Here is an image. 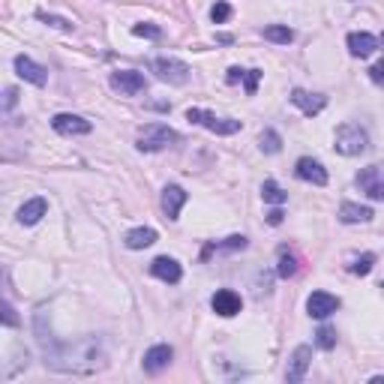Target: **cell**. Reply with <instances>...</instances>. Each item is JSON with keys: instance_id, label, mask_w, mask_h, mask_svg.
I'll list each match as a JSON object with an SVG mask.
<instances>
[{"instance_id": "cell-1", "label": "cell", "mask_w": 384, "mask_h": 384, "mask_svg": "<svg viewBox=\"0 0 384 384\" xmlns=\"http://www.w3.org/2000/svg\"><path fill=\"white\" fill-rule=\"evenodd\" d=\"M367 144H369V135L358 123H342L340 130H336V150H340L342 157H358V153L367 150Z\"/></svg>"}, {"instance_id": "cell-2", "label": "cell", "mask_w": 384, "mask_h": 384, "mask_svg": "<svg viewBox=\"0 0 384 384\" xmlns=\"http://www.w3.org/2000/svg\"><path fill=\"white\" fill-rule=\"evenodd\" d=\"M177 141V132L171 130V126H166V123H148L144 130L139 132V150H144V153H157V150H162V148H168V144H175Z\"/></svg>"}, {"instance_id": "cell-3", "label": "cell", "mask_w": 384, "mask_h": 384, "mask_svg": "<svg viewBox=\"0 0 384 384\" xmlns=\"http://www.w3.org/2000/svg\"><path fill=\"white\" fill-rule=\"evenodd\" d=\"M186 121L204 126V130L216 135H234L241 130V121H234V117H216L213 112H204V108H186Z\"/></svg>"}, {"instance_id": "cell-4", "label": "cell", "mask_w": 384, "mask_h": 384, "mask_svg": "<svg viewBox=\"0 0 384 384\" xmlns=\"http://www.w3.org/2000/svg\"><path fill=\"white\" fill-rule=\"evenodd\" d=\"M153 72H157L162 81H168V85H186L189 81V67L175 58H157L153 60Z\"/></svg>"}, {"instance_id": "cell-5", "label": "cell", "mask_w": 384, "mask_h": 384, "mask_svg": "<svg viewBox=\"0 0 384 384\" xmlns=\"http://www.w3.org/2000/svg\"><path fill=\"white\" fill-rule=\"evenodd\" d=\"M112 87L123 96H135L148 87V78L135 69H117V72H112Z\"/></svg>"}, {"instance_id": "cell-6", "label": "cell", "mask_w": 384, "mask_h": 384, "mask_svg": "<svg viewBox=\"0 0 384 384\" xmlns=\"http://www.w3.org/2000/svg\"><path fill=\"white\" fill-rule=\"evenodd\" d=\"M358 186L372 201H384V166H367L358 175Z\"/></svg>"}, {"instance_id": "cell-7", "label": "cell", "mask_w": 384, "mask_h": 384, "mask_svg": "<svg viewBox=\"0 0 384 384\" xmlns=\"http://www.w3.org/2000/svg\"><path fill=\"white\" fill-rule=\"evenodd\" d=\"M210 306H213V313H216V315L232 318V315L241 313L243 300H241V295H237V291H232V288H219L216 295L210 297Z\"/></svg>"}, {"instance_id": "cell-8", "label": "cell", "mask_w": 384, "mask_h": 384, "mask_svg": "<svg viewBox=\"0 0 384 384\" xmlns=\"http://www.w3.org/2000/svg\"><path fill=\"white\" fill-rule=\"evenodd\" d=\"M306 309H309V315H313V318H327V315H333L336 309H340V297L327 295V291H313L309 300H306Z\"/></svg>"}, {"instance_id": "cell-9", "label": "cell", "mask_w": 384, "mask_h": 384, "mask_svg": "<svg viewBox=\"0 0 384 384\" xmlns=\"http://www.w3.org/2000/svg\"><path fill=\"white\" fill-rule=\"evenodd\" d=\"M54 132H60V135H87L94 126H90V121H85V117H78V114H54Z\"/></svg>"}, {"instance_id": "cell-10", "label": "cell", "mask_w": 384, "mask_h": 384, "mask_svg": "<svg viewBox=\"0 0 384 384\" xmlns=\"http://www.w3.org/2000/svg\"><path fill=\"white\" fill-rule=\"evenodd\" d=\"M15 72L21 76L24 81H30V85H36V87H42L45 81H49V69L45 67H40V63H33L27 54H18L15 58Z\"/></svg>"}, {"instance_id": "cell-11", "label": "cell", "mask_w": 384, "mask_h": 384, "mask_svg": "<svg viewBox=\"0 0 384 384\" xmlns=\"http://www.w3.org/2000/svg\"><path fill=\"white\" fill-rule=\"evenodd\" d=\"M291 103H295L306 117H315L327 105V96L324 94H309V90L297 87V90H291Z\"/></svg>"}, {"instance_id": "cell-12", "label": "cell", "mask_w": 384, "mask_h": 384, "mask_svg": "<svg viewBox=\"0 0 384 384\" xmlns=\"http://www.w3.org/2000/svg\"><path fill=\"white\" fill-rule=\"evenodd\" d=\"M186 189H180V186H166L162 189V213H166V219H171V222H175V219L180 216V207L186 204Z\"/></svg>"}, {"instance_id": "cell-13", "label": "cell", "mask_w": 384, "mask_h": 384, "mask_svg": "<svg viewBox=\"0 0 384 384\" xmlns=\"http://www.w3.org/2000/svg\"><path fill=\"white\" fill-rule=\"evenodd\" d=\"M309 360H313V349H309V345H300V349L291 354V363H288L286 378H288L291 384L304 381V378H306V369H309Z\"/></svg>"}, {"instance_id": "cell-14", "label": "cell", "mask_w": 384, "mask_h": 384, "mask_svg": "<svg viewBox=\"0 0 384 384\" xmlns=\"http://www.w3.org/2000/svg\"><path fill=\"white\" fill-rule=\"evenodd\" d=\"M150 273L157 279H162V282H171V286H175V282H180V277H184L180 264L175 259H168V255H159V259L150 264Z\"/></svg>"}, {"instance_id": "cell-15", "label": "cell", "mask_w": 384, "mask_h": 384, "mask_svg": "<svg viewBox=\"0 0 384 384\" xmlns=\"http://www.w3.org/2000/svg\"><path fill=\"white\" fill-rule=\"evenodd\" d=\"M297 177L300 180H306V184H315V186H324L327 184V171L322 162H315V159H297Z\"/></svg>"}, {"instance_id": "cell-16", "label": "cell", "mask_w": 384, "mask_h": 384, "mask_svg": "<svg viewBox=\"0 0 384 384\" xmlns=\"http://www.w3.org/2000/svg\"><path fill=\"white\" fill-rule=\"evenodd\" d=\"M175 358V351H171V345H153V349L144 354V369L148 372H162Z\"/></svg>"}, {"instance_id": "cell-17", "label": "cell", "mask_w": 384, "mask_h": 384, "mask_svg": "<svg viewBox=\"0 0 384 384\" xmlns=\"http://www.w3.org/2000/svg\"><path fill=\"white\" fill-rule=\"evenodd\" d=\"M45 210H49V201H45L42 195L30 198L27 204H21V210H18V222H21V225H36L45 216Z\"/></svg>"}, {"instance_id": "cell-18", "label": "cell", "mask_w": 384, "mask_h": 384, "mask_svg": "<svg viewBox=\"0 0 384 384\" xmlns=\"http://www.w3.org/2000/svg\"><path fill=\"white\" fill-rule=\"evenodd\" d=\"M376 49H378L376 36H369V33H351L349 36V51L354 54V58H369Z\"/></svg>"}, {"instance_id": "cell-19", "label": "cell", "mask_w": 384, "mask_h": 384, "mask_svg": "<svg viewBox=\"0 0 384 384\" xmlns=\"http://www.w3.org/2000/svg\"><path fill=\"white\" fill-rule=\"evenodd\" d=\"M340 219L345 225H354V222H369L372 219V210L363 207V204H351V201H345L340 207Z\"/></svg>"}, {"instance_id": "cell-20", "label": "cell", "mask_w": 384, "mask_h": 384, "mask_svg": "<svg viewBox=\"0 0 384 384\" xmlns=\"http://www.w3.org/2000/svg\"><path fill=\"white\" fill-rule=\"evenodd\" d=\"M153 243H157V232H153V228H132V232L126 234V246H130V250H148Z\"/></svg>"}, {"instance_id": "cell-21", "label": "cell", "mask_w": 384, "mask_h": 384, "mask_svg": "<svg viewBox=\"0 0 384 384\" xmlns=\"http://www.w3.org/2000/svg\"><path fill=\"white\" fill-rule=\"evenodd\" d=\"M232 250H246V237L243 234H234V237H228V241H222V243H207L204 246V259H210L213 252H232Z\"/></svg>"}, {"instance_id": "cell-22", "label": "cell", "mask_w": 384, "mask_h": 384, "mask_svg": "<svg viewBox=\"0 0 384 384\" xmlns=\"http://www.w3.org/2000/svg\"><path fill=\"white\" fill-rule=\"evenodd\" d=\"M264 40H270V42H279V45H288L291 40H295V30L286 24H270V27H264Z\"/></svg>"}, {"instance_id": "cell-23", "label": "cell", "mask_w": 384, "mask_h": 384, "mask_svg": "<svg viewBox=\"0 0 384 384\" xmlns=\"http://www.w3.org/2000/svg\"><path fill=\"white\" fill-rule=\"evenodd\" d=\"M261 195H264V201H268V204H282V201L288 198V192L282 189V186L277 184V180H264Z\"/></svg>"}, {"instance_id": "cell-24", "label": "cell", "mask_w": 384, "mask_h": 384, "mask_svg": "<svg viewBox=\"0 0 384 384\" xmlns=\"http://www.w3.org/2000/svg\"><path fill=\"white\" fill-rule=\"evenodd\" d=\"M277 273H279L282 279H291V277H295V273H297V259H295V255L282 252V255H279V268H277Z\"/></svg>"}, {"instance_id": "cell-25", "label": "cell", "mask_w": 384, "mask_h": 384, "mask_svg": "<svg viewBox=\"0 0 384 384\" xmlns=\"http://www.w3.org/2000/svg\"><path fill=\"white\" fill-rule=\"evenodd\" d=\"M372 264H376V255L367 252V255H360V259H354V261L349 264V270L358 273V277H367V273L372 270Z\"/></svg>"}, {"instance_id": "cell-26", "label": "cell", "mask_w": 384, "mask_h": 384, "mask_svg": "<svg viewBox=\"0 0 384 384\" xmlns=\"http://www.w3.org/2000/svg\"><path fill=\"white\" fill-rule=\"evenodd\" d=\"M261 150L264 153H279L282 150V139L273 130H264L261 132Z\"/></svg>"}, {"instance_id": "cell-27", "label": "cell", "mask_w": 384, "mask_h": 384, "mask_svg": "<svg viewBox=\"0 0 384 384\" xmlns=\"http://www.w3.org/2000/svg\"><path fill=\"white\" fill-rule=\"evenodd\" d=\"M315 342H318V349L331 351L333 345H336V331H333V327H318V333H315Z\"/></svg>"}, {"instance_id": "cell-28", "label": "cell", "mask_w": 384, "mask_h": 384, "mask_svg": "<svg viewBox=\"0 0 384 384\" xmlns=\"http://www.w3.org/2000/svg\"><path fill=\"white\" fill-rule=\"evenodd\" d=\"M210 18H213L216 24L228 21V18H232V6H228L225 0H219V3H213V9H210Z\"/></svg>"}, {"instance_id": "cell-29", "label": "cell", "mask_w": 384, "mask_h": 384, "mask_svg": "<svg viewBox=\"0 0 384 384\" xmlns=\"http://www.w3.org/2000/svg\"><path fill=\"white\" fill-rule=\"evenodd\" d=\"M261 76L264 72L261 69H246V76H243V85H246V94H255V90H259V81H261Z\"/></svg>"}, {"instance_id": "cell-30", "label": "cell", "mask_w": 384, "mask_h": 384, "mask_svg": "<svg viewBox=\"0 0 384 384\" xmlns=\"http://www.w3.org/2000/svg\"><path fill=\"white\" fill-rule=\"evenodd\" d=\"M36 18L45 24H51V27H60V30H72V21H67V18H58V15H49V12H40Z\"/></svg>"}, {"instance_id": "cell-31", "label": "cell", "mask_w": 384, "mask_h": 384, "mask_svg": "<svg viewBox=\"0 0 384 384\" xmlns=\"http://www.w3.org/2000/svg\"><path fill=\"white\" fill-rule=\"evenodd\" d=\"M132 33L135 36H150V40H159V27H153V24H135Z\"/></svg>"}, {"instance_id": "cell-32", "label": "cell", "mask_w": 384, "mask_h": 384, "mask_svg": "<svg viewBox=\"0 0 384 384\" xmlns=\"http://www.w3.org/2000/svg\"><path fill=\"white\" fill-rule=\"evenodd\" d=\"M3 324H6V327H18V318H15L12 304H3Z\"/></svg>"}, {"instance_id": "cell-33", "label": "cell", "mask_w": 384, "mask_h": 384, "mask_svg": "<svg viewBox=\"0 0 384 384\" xmlns=\"http://www.w3.org/2000/svg\"><path fill=\"white\" fill-rule=\"evenodd\" d=\"M369 78H372V81H376V85H381V87H384V60H378V63H376V67H372V69H369Z\"/></svg>"}, {"instance_id": "cell-34", "label": "cell", "mask_w": 384, "mask_h": 384, "mask_svg": "<svg viewBox=\"0 0 384 384\" xmlns=\"http://www.w3.org/2000/svg\"><path fill=\"white\" fill-rule=\"evenodd\" d=\"M243 76H246V69L232 67V69H228V76H225V81H228V85H237V81H243Z\"/></svg>"}, {"instance_id": "cell-35", "label": "cell", "mask_w": 384, "mask_h": 384, "mask_svg": "<svg viewBox=\"0 0 384 384\" xmlns=\"http://www.w3.org/2000/svg\"><path fill=\"white\" fill-rule=\"evenodd\" d=\"M15 103H18V90L6 87V108H15Z\"/></svg>"}, {"instance_id": "cell-36", "label": "cell", "mask_w": 384, "mask_h": 384, "mask_svg": "<svg viewBox=\"0 0 384 384\" xmlns=\"http://www.w3.org/2000/svg\"><path fill=\"white\" fill-rule=\"evenodd\" d=\"M282 216H286V213H282V210L277 207V210H270V213H268V222L270 225H282Z\"/></svg>"}, {"instance_id": "cell-37", "label": "cell", "mask_w": 384, "mask_h": 384, "mask_svg": "<svg viewBox=\"0 0 384 384\" xmlns=\"http://www.w3.org/2000/svg\"><path fill=\"white\" fill-rule=\"evenodd\" d=\"M381 45H384V33H381Z\"/></svg>"}, {"instance_id": "cell-38", "label": "cell", "mask_w": 384, "mask_h": 384, "mask_svg": "<svg viewBox=\"0 0 384 384\" xmlns=\"http://www.w3.org/2000/svg\"><path fill=\"white\" fill-rule=\"evenodd\" d=\"M381 288H384V282H381Z\"/></svg>"}]
</instances>
